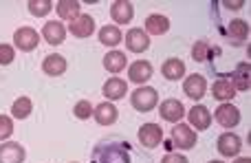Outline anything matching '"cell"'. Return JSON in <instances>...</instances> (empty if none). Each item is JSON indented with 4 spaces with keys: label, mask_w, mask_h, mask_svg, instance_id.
<instances>
[{
    "label": "cell",
    "mask_w": 251,
    "mask_h": 163,
    "mask_svg": "<svg viewBox=\"0 0 251 163\" xmlns=\"http://www.w3.org/2000/svg\"><path fill=\"white\" fill-rule=\"evenodd\" d=\"M227 33H229L231 40H236V42H243V40L249 38V25L245 20H231L229 27H227Z\"/></svg>",
    "instance_id": "obj_26"
},
{
    "label": "cell",
    "mask_w": 251,
    "mask_h": 163,
    "mask_svg": "<svg viewBox=\"0 0 251 163\" xmlns=\"http://www.w3.org/2000/svg\"><path fill=\"white\" fill-rule=\"evenodd\" d=\"M214 117H216V121L223 128H236V126L240 124V110L229 102L221 104V106L216 108V112H214Z\"/></svg>",
    "instance_id": "obj_4"
},
{
    "label": "cell",
    "mask_w": 251,
    "mask_h": 163,
    "mask_svg": "<svg viewBox=\"0 0 251 163\" xmlns=\"http://www.w3.org/2000/svg\"><path fill=\"white\" fill-rule=\"evenodd\" d=\"M236 163H251L249 157H243V159H236Z\"/></svg>",
    "instance_id": "obj_36"
},
{
    "label": "cell",
    "mask_w": 251,
    "mask_h": 163,
    "mask_svg": "<svg viewBox=\"0 0 251 163\" xmlns=\"http://www.w3.org/2000/svg\"><path fill=\"white\" fill-rule=\"evenodd\" d=\"M196 141H199V137H196V133L190 128V126L176 124L172 128V143L176 148H181V150H190V148H194Z\"/></svg>",
    "instance_id": "obj_2"
},
{
    "label": "cell",
    "mask_w": 251,
    "mask_h": 163,
    "mask_svg": "<svg viewBox=\"0 0 251 163\" xmlns=\"http://www.w3.org/2000/svg\"><path fill=\"white\" fill-rule=\"evenodd\" d=\"M243 4H245V0H236V2H229V0H227L225 7H227V9H240Z\"/></svg>",
    "instance_id": "obj_35"
},
{
    "label": "cell",
    "mask_w": 251,
    "mask_h": 163,
    "mask_svg": "<svg viewBox=\"0 0 251 163\" xmlns=\"http://www.w3.org/2000/svg\"><path fill=\"white\" fill-rule=\"evenodd\" d=\"M183 90H185V95L190 99H201L205 95V90H207V82H205L203 75L194 73V75H190V78H185Z\"/></svg>",
    "instance_id": "obj_10"
},
{
    "label": "cell",
    "mask_w": 251,
    "mask_h": 163,
    "mask_svg": "<svg viewBox=\"0 0 251 163\" xmlns=\"http://www.w3.org/2000/svg\"><path fill=\"white\" fill-rule=\"evenodd\" d=\"M42 35H44V40H47L49 44H62L64 42V38H66V27L62 25V22H57V20H51V22L44 25Z\"/></svg>",
    "instance_id": "obj_14"
},
{
    "label": "cell",
    "mask_w": 251,
    "mask_h": 163,
    "mask_svg": "<svg viewBox=\"0 0 251 163\" xmlns=\"http://www.w3.org/2000/svg\"><path fill=\"white\" fill-rule=\"evenodd\" d=\"M240 148H243V141H240L238 135L225 133L218 137V152H221L223 157H236L240 152Z\"/></svg>",
    "instance_id": "obj_9"
},
{
    "label": "cell",
    "mask_w": 251,
    "mask_h": 163,
    "mask_svg": "<svg viewBox=\"0 0 251 163\" xmlns=\"http://www.w3.org/2000/svg\"><path fill=\"white\" fill-rule=\"evenodd\" d=\"M100 163H130V155L124 150V148L110 146V148H106V150L101 152Z\"/></svg>",
    "instance_id": "obj_24"
},
{
    "label": "cell",
    "mask_w": 251,
    "mask_h": 163,
    "mask_svg": "<svg viewBox=\"0 0 251 163\" xmlns=\"http://www.w3.org/2000/svg\"><path fill=\"white\" fill-rule=\"evenodd\" d=\"M132 16H134V9H132V2H128V0H117L110 7V18L117 25H128L132 20Z\"/></svg>",
    "instance_id": "obj_12"
},
{
    "label": "cell",
    "mask_w": 251,
    "mask_h": 163,
    "mask_svg": "<svg viewBox=\"0 0 251 163\" xmlns=\"http://www.w3.org/2000/svg\"><path fill=\"white\" fill-rule=\"evenodd\" d=\"M161 73H163L165 80H181L183 75H185V64H183L178 57H170V60L163 62V66H161Z\"/></svg>",
    "instance_id": "obj_18"
},
{
    "label": "cell",
    "mask_w": 251,
    "mask_h": 163,
    "mask_svg": "<svg viewBox=\"0 0 251 163\" xmlns=\"http://www.w3.org/2000/svg\"><path fill=\"white\" fill-rule=\"evenodd\" d=\"M170 29V20L161 13H152V16L146 18V33H152V35H163L168 33Z\"/></svg>",
    "instance_id": "obj_19"
},
{
    "label": "cell",
    "mask_w": 251,
    "mask_h": 163,
    "mask_svg": "<svg viewBox=\"0 0 251 163\" xmlns=\"http://www.w3.org/2000/svg\"><path fill=\"white\" fill-rule=\"evenodd\" d=\"M42 71L51 78H60L66 73V60L62 55H47L42 62Z\"/></svg>",
    "instance_id": "obj_17"
},
{
    "label": "cell",
    "mask_w": 251,
    "mask_h": 163,
    "mask_svg": "<svg viewBox=\"0 0 251 163\" xmlns=\"http://www.w3.org/2000/svg\"><path fill=\"white\" fill-rule=\"evenodd\" d=\"M13 133V121L11 117L7 115H0V139H9Z\"/></svg>",
    "instance_id": "obj_32"
},
{
    "label": "cell",
    "mask_w": 251,
    "mask_h": 163,
    "mask_svg": "<svg viewBox=\"0 0 251 163\" xmlns=\"http://www.w3.org/2000/svg\"><path fill=\"white\" fill-rule=\"evenodd\" d=\"M93 117H95V121L100 126H113L115 121H117L119 112H117V108H115L110 102H104V104H100V106L95 108Z\"/></svg>",
    "instance_id": "obj_13"
},
{
    "label": "cell",
    "mask_w": 251,
    "mask_h": 163,
    "mask_svg": "<svg viewBox=\"0 0 251 163\" xmlns=\"http://www.w3.org/2000/svg\"><path fill=\"white\" fill-rule=\"evenodd\" d=\"M26 157L25 148L16 141H9L0 146V163H22Z\"/></svg>",
    "instance_id": "obj_11"
},
{
    "label": "cell",
    "mask_w": 251,
    "mask_h": 163,
    "mask_svg": "<svg viewBox=\"0 0 251 163\" xmlns=\"http://www.w3.org/2000/svg\"><path fill=\"white\" fill-rule=\"evenodd\" d=\"M212 95H214L216 99H221V102H229V99H234V97H236V88H234V84H231L229 80L221 78V80L214 82V86H212Z\"/></svg>",
    "instance_id": "obj_20"
},
{
    "label": "cell",
    "mask_w": 251,
    "mask_h": 163,
    "mask_svg": "<svg viewBox=\"0 0 251 163\" xmlns=\"http://www.w3.org/2000/svg\"><path fill=\"white\" fill-rule=\"evenodd\" d=\"M57 16L62 18V20H75V18L79 16V9H82V4L77 2V0H60L57 2Z\"/></svg>",
    "instance_id": "obj_23"
},
{
    "label": "cell",
    "mask_w": 251,
    "mask_h": 163,
    "mask_svg": "<svg viewBox=\"0 0 251 163\" xmlns=\"http://www.w3.org/2000/svg\"><path fill=\"white\" fill-rule=\"evenodd\" d=\"M100 42L104 44V47H117V44L122 42V31H119V27L106 25L104 29L100 31Z\"/></svg>",
    "instance_id": "obj_25"
},
{
    "label": "cell",
    "mask_w": 251,
    "mask_h": 163,
    "mask_svg": "<svg viewBox=\"0 0 251 163\" xmlns=\"http://www.w3.org/2000/svg\"><path fill=\"white\" fill-rule=\"evenodd\" d=\"M69 31L75 38H91V33L95 31V20L88 13H79L75 20H71Z\"/></svg>",
    "instance_id": "obj_7"
},
{
    "label": "cell",
    "mask_w": 251,
    "mask_h": 163,
    "mask_svg": "<svg viewBox=\"0 0 251 163\" xmlns=\"http://www.w3.org/2000/svg\"><path fill=\"white\" fill-rule=\"evenodd\" d=\"M126 64H128V57L122 51H110L104 57V69L110 71V73H122L126 69Z\"/></svg>",
    "instance_id": "obj_22"
},
{
    "label": "cell",
    "mask_w": 251,
    "mask_h": 163,
    "mask_svg": "<svg viewBox=\"0 0 251 163\" xmlns=\"http://www.w3.org/2000/svg\"><path fill=\"white\" fill-rule=\"evenodd\" d=\"M31 110H33V102L29 97H18L11 106V112L16 119H26L31 115Z\"/></svg>",
    "instance_id": "obj_27"
},
{
    "label": "cell",
    "mask_w": 251,
    "mask_h": 163,
    "mask_svg": "<svg viewBox=\"0 0 251 163\" xmlns=\"http://www.w3.org/2000/svg\"><path fill=\"white\" fill-rule=\"evenodd\" d=\"M130 102H132V106L137 108L139 112H150L152 108L159 104V95H156V90L150 88V86H141V88H137L132 93Z\"/></svg>",
    "instance_id": "obj_1"
},
{
    "label": "cell",
    "mask_w": 251,
    "mask_h": 163,
    "mask_svg": "<svg viewBox=\"0 0 251 163\" xmlns=\"http://www.w3.org/2000/svg\"><path fill=\"white\" fill-rule=\"evenodd\" d=\"M159 115L161 119L170 121V124H178L185 117V108H183V104L178 99H165L159 106Z\"/></svg>",
    "instance_id": "obj_5"
},
{
    "label": "cell",
    "mask_w": 251,
    "mask_h": 163,
    "mask_svg": "<svg viewBox=\"0 0 251 163\" xmlns=\"http://www.w3.org/2000/svg\"><path fill=\"white\" fill-rule=\"evenodd\" d=\"M187 117H190V124L194 126L196 130H207L209 124H212V112L205 106H194L187 112Z\"/></svg>",
    "instance_id": "obj_16"
},
{
    "label": "cell",
    "mask_w": 251,
    "mask_h": 163,
    "mask_svg": "<svg viewBox=\"0 0 251 163\" xmlns=\"http://www.w3.org/2000/svg\"><path fill=\"white\" fill-rule=\"evenodd\" d=\"M234 88L236 90H249V66L247 64H240L238 71H236L234 75Z\"/></svg>",
    "instance_id": "obj_29"
},
{
    "label": "cell",
    "mask_w": 251,
    "mask_h": 163,
    "mask_svg": "<svg viewBox=\"0 0 251 163\" xmlns=\"http://www.w3.org/2000/svg\"><path fill=\"white\" fill-rule=\"evenodd\" d=\"M13 44H16L20 51H33L40 44V35L35 29L31 27H20V29L13 33Z\"/></svg>",
    "instance_id": "obj_3"
},
{
    "label": "cell",
    "mask_w": 251,
    "mask_h": 163,
    "mask_svg": "<svg viewBox=\"0 0 251 163\" xmlns=\"http://www.w3.org/2000/svg\"><path fill=\"white\" fill-rule=\"evenodd\" d=\"M73 112H75V117H77V119H91L93 112H95V108H93V104L88 102V99H82V102L75 104Z\"/></svg>",
    "instance_id": "obj_30"
},
{
    "label": "cell",
    "mask_w": 251,
    "mask_h": 163,
    "mask_svg": "<svg viewBox=\"0 0 251 163\" xmlns=\"http://www.w3.org/2000/svg\"><path fill=\"white\" fill-rule=\"evenodd\" d=\"M139 141L146 148H156L163 141V128L159 124H143L139 130Z\"/></svg>",
    "instance_id": "obj_6"
},
{
    "label": "cell",
    "mask_w": 251,
    "mask_h": 163,
    "mask_svg": "<svg viewBox=\"0 0 251 163\" xmlns=\"http://www.w3.org/2000/svg\"><path fill=\"white\" fill-rule=\"evenodd\" d=\"M128 93V84L122 78H110L104 84V95L106 99H122L124 95Z\"/></svg>",
    "instance_id": "obj_21"
},
{
    "label": "cell",
    "mask_w": 251,
    "mask_h": 163,
    "mask_svg": "<svg viewBox=\"0 0 251 163\" xmlns=\"http://www.w3.org/2000/svg\"><path fill=\"white\" fill-rule=\"evenodd\" d=\"M209 163H223V161H209Z\"/></svg>",
    "instance_id": "obj_37"
},
{
    "label": "cell",
    "mask_w": 251,
    "mask_h": 163,
    "mask_svg": "<svg viewBox=\"0 0 251 163\" xmlns=\"http://www.w3.org/2000/svg\"><path fill=\"white\" fill-rule=\"evenodd\" d=\"M128 78L134 82V84H143L152 78V64L146 60H137L134 64H130L128 69Z\"/></svg>",
    "instance_id": "obj_15"
},
{
    "label": "cell",
    "mask_w": 251,
    "mask_h": 163,
    "mask_svg": "<svg viewBox=\"0 0 251 163\" xmlns=\"http://www.w3.org/2000/svg\"><path fill=\"white\" fill-rule=\"evenodd\" d=\"M126 47L132 53H143L150 47V38H148V33L141 29H130L128 33H126Z\"/></svg>",
    "instance_id": "obj_8"
},
{
    "label": "cell",
    "mask_w": 251,
    "mask_h": 163,
    "mask_svg": "<svg viewBox=\"0 0 251 163\" xmlns=\"http://www.w3.org/2000/svg\"><path fill=\"white\" fill-rule=\"evenodd\" d=\"M161 163H187V159L183 155H176V152H170V155H165Z\"/></svg>",
    "instance_id": "obj_34"
},
{
    "label": "cell",
    "mask_w": 251,
    "mask_h": 163,
    "mask_svg": "<svg viewBox=\"0 0 251 163\" xmlns=\"http://www.w3.org/2000/svg\"><path fill=\"white\" fill-rule=\"evenodd\" d=\"M209 55H212V47H209L207 42H196L194 47H192V57H194L196 62L209 60Z\"/></svg>",
    "instance_id": "obj_31"
},
{
    "label": "cell",
    "mask_w": 251,
    "mask_h": 163,
    "mask_svg": "<svg viewBox=\"0 0 251 163\" xmlns=\"http://www.w3.org/2000/svg\"><path fill=\"white\" fill-rule=\"evenodd\" d=\"M13 57H16V51H13V47H9V44H0V64H2V66L11 64Z\"/></svg>",
    "instance_id": "obj_33"
},
{
    "label": "cell",
    "mask_w": 251,
    "mask_h": 163,
    "mask_svg": "<svg viewBox=\"0 0 251 163\" xmlns=\"http://www.w3.org/2000/svg\"><path fill=\"white\" fill-rule=\"evenodd\" d=\"M29 13L31 16H35V18H42V16H47L49 11H51V7H53V2L51 0H29Z\"/></svg>",
    "instance_id": "obj_28"
}]
</instances>
